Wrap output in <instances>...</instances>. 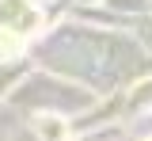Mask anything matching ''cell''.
I'll list each match as a JSON object with an SVG mask.
<instances>
[{
	"label": "cell",
	"mask_w": 152,
	"mask_h": 141,
	"mask_svg": "<svg viewBox=\"0 0 152 141\" xmlns=\"http://www.w3.org/2000/svg\"><path fill=\"white\" fill-rule=\"evenodd\" d=\"M38 130H42V134H46V137H61V134H65V126H61V122H57V118H42V122H38Z\"/></svg>",
	"instance_id": "obj_2"
},
{
	"label": "cell",
	"mask_w": 152,
	"mask_h": 141,
	"mask_svg": "<svg viewBox=\"0 0 152 141\" xmlns=\"http://www.w3.org/2000/svg\"><path fill=\"white\" fill-rule=\"evenodd\" d=\"M0 27L15 31V35H27V31L38 27V8L31 0H0Z\"/></svg>",
	"instance_id": "obj_1"
}]
</instances>
